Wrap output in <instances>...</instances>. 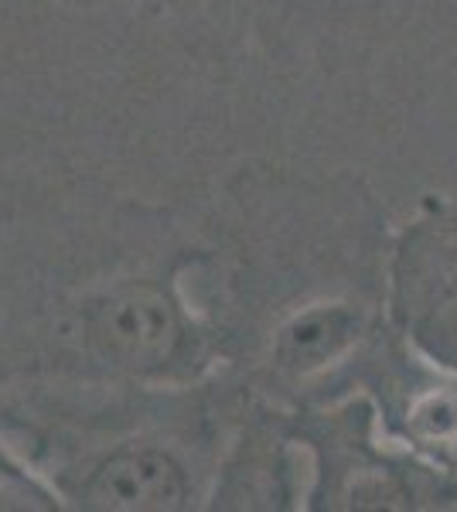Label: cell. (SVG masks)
<instances>
[{
	"label": "cell",
	"mask_w": 457,
	"mask_h": 512,
	"mask_svg": "<svg viewBox=\"0 0 457 512\" xmlns=\"http://www.w3.org/2000/svg\"><path fill=\"white\" fill-rule=\"evenodd\" d=\"M89 345L127 373H161L188 345V325L168 291L127 284L103 294L86 315Z\"/></svg>",
	"instance_id": "obj_2"
},
{
	"label": "cell",
	"mask_w": 457,
	"mask_h": 512,
	"mask_svg": "<svg viewBox=\"0 0 457 512\" xmlns=\"http://www.w3.org/2000/svg\"><path fill=\"white\" fill-rule=\"evenodd\" d=\"M400 318L434 362L457 369V222L406 236L396 270Z\"/></svg>",
	"instance_id": "obj_1"
},
{
	"label": "cell",
	"mask_w": 457,
	"mask_h": 512,
	"mask_svg": "<svg viewBox=\"0 0 457 512\" xmlns=\"http://www.w3.org/2000/svg\"><path fill=\"white\" fill-rule=\"evenodd\" d=\"M86 499L89 506L113 512L178 509L188 499V475L168 451L123 448L93 472Z\"/></svg>",
	"instance_id": "obj_3"
},
{
	"label": "cell",
	"mask_w": 457,
	"mask_h": 512,
	"mask_svg": "<svg viewBox=\"0 0 457 512\" xmlns=\"http://www.w3.org/2000/svg\"><path fill=\"white\" fill-rule=\"evenodd\" d=\"M362 315L348 304H318L294 315L277 332L273 355L290 373H314L331 366L335 359L359 342Z\"/></svg>",
	"instance_id": "obj_4"
},
{
	"label": "cell",
	"mask_w": 457,
	"mask_h": 512,
	"mask_svg": "<svg viewBox=\"0 0 457 512\" xmlns=\"http://www.w3.org/2000/svg\"><path fill=\"white\" fill-rule=\"evenodd\" d=\"M406 434L457 472V386H427L406 407Z\"/></svg>",
	"instance_id": "obj_5"
}]
</instances>
